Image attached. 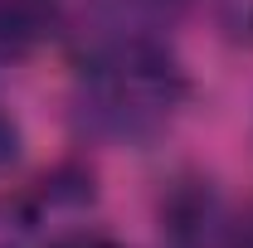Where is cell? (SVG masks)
<instances>
[{
  "mask_svg": "<svg viewBox=\"0 0 253 248\" xmlns=\"http://www.w3.org/2000/svg\"><path fill=\"white\" fill-rule=\"evenodd\" d=\"M190 78L161 34L122 39L83 54L78 117L107 141H146L180 112Z\"/></svg>",
  "mask_w": 253,
  "mask_h": 248,
  "instance_id": "6da1fadb",
  "label": "cell"
},
{
  "mask_svg": "<svg viewBox=\"0 0 253 248\" xmlns=\"http://www.w3.org/2000/svg\"><path fill=\"white\" fill-rule=\"evenodd\" d=\"M234 224L239 219L205 180H180L161 205V229L170 248H234Z\"/></svg>",
  "mask_w": 253,
  "mask_h": 248,
  "instance_id": "7a4b0ae2",
  "label": "cell"
},
{
  "mask_svg": "<svg viewBox=\"0 0 253 248\" xmlns=\"http://www.w3.org/2000/svg\"><path fill=\"white\" fill-rule=\"evenodd\" d=\"M63 25V0H0V63L34 54Z\"/></svg>",
  "mask_w": 253,
  "mask_h": 248,
  "instance_id": "3957f363",
  "label": "cell"
},
{
  "mask_svg": "<svg viewBox=\"0 0 253 248\" xmlns=\"http://www.w3.org/2000/svg\"><path fill=\"white\" fill-rule=\"evenodd\" d=\"M15 156H20V131H15L10 117H5V107H0V170H5Z\"/></svg>",
  "mask_w": 253,
  "mask_h": 248,
  "instance_id": "277c9868",
  "label": "cell"
},
{
  "mask_svg": "<svg viewBox=\"0 0 253 248\" xmlns=\"http://www.w3.org/2000/svg\"><path fill=\"white\" fill-rule=\"evenodd\" d=\"M49 248H126V244L102 239V234H63V239H54Z\"/></svg>",
  "mask_w": 253,
  "mask_h": 248,
  "instance_id": "5b68a950",
  "label": "cell"
},
{
  "mask_svg": "<svg viewBox=\"0 0 253 248\" xmlns=\"http://www.w3.org/2000/svg\"><path fill=\"white\" fill-rule=\"evenodd\" d=\"M234 248H253V209L234 224Z\"/></svg>",
  "mask_w": 253,
  "mask_h": 248,
  "instance_id": "8992f818",
  "label": "cell"
},
{
  "mask_svg": "<svg viewBox=\"0 0 253 248\" xmlns=\"http://www.w3.org/2000/svg\"><path fill=\"white\" fill-rule=\"evenodd\" d=\"M170 5H180V0H170Z\"/></svg>",
  "mask_w": 253,
  "mask_h": 248,
  "instance_id": "52a82bcc",
  "label": "cell"
}]
</instances>
